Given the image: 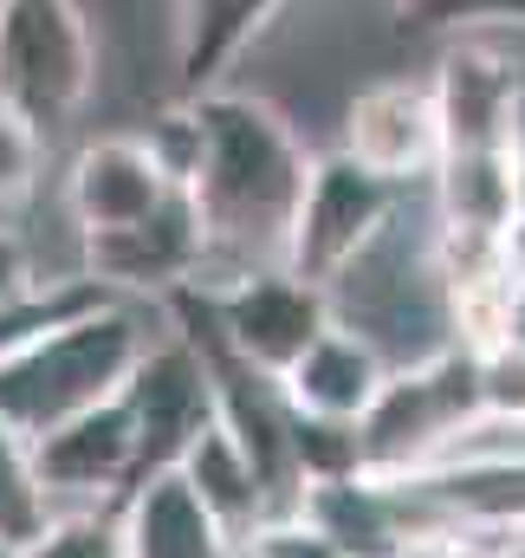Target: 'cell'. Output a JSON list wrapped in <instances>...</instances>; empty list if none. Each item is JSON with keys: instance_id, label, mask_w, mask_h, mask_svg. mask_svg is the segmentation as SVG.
<instances>
[{"instance_id": "6da1fadb", "label": "cell", "mask_w": 525, "mask_h": 558, "mask_svg": "<svg viewBox=\"0 0 525 558\" xmlns=\"http://www.w3.org/2000/svg\"><path fill=\"white\" fill-rule=\"evenodd\" d=\"M188 131L195 143H188L182 195L202 221V247H221V254L279 247L312 162L292 124L260 98L202 92L188 111Z\"/></svg>"}, {"instance_id": "7a4b0ae2", "label": "cell", "mask_w": 525, "mask_h": 558, "mask_svg": "<svg viewBox=\"0 0 525 558\" xmlns=\"http://www.w3.org/2000/svg\"><path fill=\"white\" fill-rule=\"evenodd\" d=\"M136 357H143V331L131 312L118 305L72 312L0 357V422L20 441H39L59 422L111 403L131 384Z\"/></svg>"}, {"instance_id": "3957f363", "label": "cell", "mask_w": 525, "mask_h": 558, "mask_svg": "<svg viewBox=\"0 0 525 558\" xmlns=\"http://www.w3.org/2000/svg\"><path fill=\"white\" fill-rule=\"evenodd\" d=\"M98 85V46L78 0H0V111L59 131Z\"/></svg>"}, {"instance_id": "277c9868", "label": "cell", "mask_w": 525, "mask_h": 558, "mask_svg": "<svg viewBox=\"0 0 525 558\" xmlns=\"http://www.w3.org/2000/svg\"><path fill=\"white\" fill-rule=\"evenodd\" d=\"M480 416V384H474V351L435 357L408 377H383L377 403L364 410L357 435V474L390 481L402 468H422L435 448L461 435V422Z\"/></svg>"}, {"instance_id": "5b68a950", "label": "cell", "mask_w": 525, "mask_h": 558, "mask_svg": "<svg viewBox=\"0 0 525 558\" xmlns=\"http://www.w3.org/2000/svg\"><path fill=\"white\" fill-rule=\"evenodd\" d=\"M383 221H390V182H377L351 156H318V162H305V189L292 202L279 260L292 279L325 286L377 241Z\"/></svg>"}, {"instance_id": "8992f818", "label": "cell", "mask_w": 525, "mask_h": 558, "mask_svg": "<svg viewBox=\"0 0 525 558\" xmlns=\"http://www.w3.org/2000/svg\"><path fill=\"white\" fill-rule=\"evenodd\" d=\"M215 331L221 344L260 371V377H285L325 331H331V312H325V286H305L292 274H260V279H241L221 292L215 305Z\"/></svg>"}, {"instance_id": "52a82bcc", "label": "cell", "mask_w": 525, "mask_h": 558, "mask_svg": "<svg viewBox=\"0 0 525 558\" xmlns=\"http://www.w3.org/2000/svg\"><path fill=\"white\" fill-rule=\"evenodd\" d=\"M124 403H131V422H136V481H149V474L175 468L188 435L215 416V371L188 344L143 351L131 384H124Z\"/></svg>"}, {"instance_id": "ba28073f", "label": "cell", "mask_w": 525, "mask_h": 558, "mask_svg": "<svg viewBox=\"0 0 525 558\" xmlns=\"http://www.w3.org/2000/svg\"><path fill=\"white\" fill-rule=\"evenodd\" d=\"M344 156L357 169H370L377 182H402V175H422L435 169L441 156V111H435V92L415 85V78H383L370 85L351 118H344Z\"/></svg>"}, {"instance_id": "9c48e42d", "label": "cell", "mask_w": 525, "mask_h": 558, "mask_svg": "<svg viewBox=\"0 0 525 558\" xmlns=\"http://www.w3.org/2000/svg\"><path fill=\"white\" fill-rule=\"evenodd\" d=\"M85 254H91V274L98 286H175V279H202V221L188 208V195L175 189L162 208H149L131 228H105V234H85Z\"/></svg>"}, {"instance_id": "30bf717a", "label": "cell", "mask_w": 525, "mask_h": 558, "mask_svg": "<svg viewBox=\"0 0 525 558\" xmlns=\"http://www.w3.org/2000/svg\"><path fill=\"white\" fill-rule=\"evenodd\" d=\"M182 182L162 169V156L136 137H98L91 149H78L72 175H65V202L78 215L85 234L105 228H131L149 208H162Z\"/></svg>"}, {"instance_id": "8fae6325", "label": "cell", "mask_w": 525, "mask_h": 558, "mask_svg": "<svg viewBox=\"0 0 525 558\" xmlns=\"http://www.w3.org/2000/svg\"><path fill=\"white\" fill-rule=\"evenodd\" d=\"M26 448H33V474L46 494H105V487L136 481V422L124 390L85 416L59 422L52 435H39Z\"/></svg>"}, {"instance_id": "7c38bea8", "label": "cell", "mask_w": 525, "mask_h": 558, "mask_svg": "<svg viewBox=\"0 0 525 558\" xmlns=\"http://www.w3.org/2000/svg\"><path fill=\"white\" fill-rule=\"evenodd\" d=\"M428 92H435V111H441V149L520 143V72L500 52H487V46L448 52L441 78Z\"/></svg>"}, {"instance_id": "4fadbf2b", "label": "cell", "mask_w": 525, "mask_h": 558, "mask_svg": "<svg viewBox=\"0 0 525 558\" xmlns=\"http://www.w3.org/2000/svg\"><path fill=\"white\" fill-rule=\"evenodd\" d=\"M377 390H383L377 351H370L364 338L338 331V325L279 377V397L292 403V416L298 422H331V428H357L364 410L377 403Z\"/></svg>"}, {"instance_id": "5bb4252c", "label": "cell", "mask_w": 525, "mask_h": 558, "mask_svg": "<svg viewBox=\"0 0 525 558\" xmlns=\"http://www.w3.org/2000/svg\"><path fill=\"white\" fill-rule=\"evenodd\" d=\"M118 539H124V558H228V533L175 468L136 481L131 520Z\"/></svg>"}, {"instance_id": "9a60e30c", "label": "cell", "mask_w": 525, "mask_h": 558, "mask_svg": "<svg viewBox=\"0 0 525 558\" xmlns=\"http://www.w3.org/2000/svg\"><path fill=\"white\" fill-rule=\"evenodd\" d=\"M175 474L195 487V500L215 513V526H221L228 539H241V533L260 520L266 481H260V468L247 461V448L234 441V428H228L221 416H208L195 435H188V448L175 454Z\"/></svg>"}, {"instance_id": "2e32d148", "label": "cell", "mask_w": 525, "mask_h": 558, "mask_svg": "<svg viewBox=\"0 0 525 558\" xmlns=\"http://www.w3.org/2000/svg\"><path fill=\"white\" fill-rule=\"evenodd\" d=\"M279 0H182V85L208 92L221 65L272 20Z\"/></svg>"}, {"instance_id": "e0dca14e", "label": "cell", "mask_w": 525, "mask_h": 558, "mask_svg": "<svg viewBox=\"0 0 525 558\" xmlns=\"http://www.w3.org/2000/svg\"><path fill=\"white\" fill-rule=\"evenodd\" d=\"M46 526H52V513H46L39 474H33V448L0 422V553H26Z\"/></svg>"}, {"instance_id": "ac0fdd59", "label": "cell", "mask_w": 525, "mask_h": 558, "mask_svg": "<svg viewBox=\"0 0 525 558\" xmlns=\"http://www.w3.org/2000/svg\"><path fill=\"white\" fill-rule=\"evenodd\" d=\"M474 384H480V416L525 422V351L520 344H493L474 357Z\"/></svg>"}, {"instance_id": "d6986e66", "label": "cell", "mask_w": 525, "mask_h": 558, "mask_svg": "<svg viewBox=\"0 0 525 558\" xmlns=\"http://www.w3.org/2000/svg\"><path fill=\"white\" fill-rule=\"evenodd\" d=\"M39 131L33 124H20L13 111H0V208H13V202H26L33 195V182H39Z\"/></svg>"}, {"instance_id": "ffe728a7", "label": "cell", "mask_w": 525, "mask_h": 558, "mask_svg": "<svg viewBox=\"0 0 525 558\" xmlns=\"http://www.w3.org/2000/svg\"><path fill=\"white\" fill-rule=\"evenodd\" d=\"M228 558H338V546L318 526L285 520V526H247L241 533V553H228Z\"/></svg>"}, {"instance_id": "44dd1931", "label": "cell", "mask_w": 525, "mask_h": 558, "mask_svg": "<svg viewBox=\"0 0 525 558\" xmlns=\"http://www.w3.org/2000/svg\"><path fill=\"white\" fill-rule=\"evenodd\" d=\"M13 558H124V539L111 526H98V520H72V526H46Z\"/></svg>"}, {"instance_id": "7402d4cb", "label": "cell", "mask_w": 525, "mask_h": 558, "mask_svg": "<svg viewBox=\"0 0 525 558\" xmlns=\"http://www.w3.org/2000/svg\"><path fill=\"white\" fill-rule=\"evenodd\" d=\"M422 26H441V20H474V13H525V0H402Z\"/></svg>"}, {"instance_id": "603a6c76", "label": "cell", "mask_w": 525, "mask_h": 558, "mask_svg": "<svg viewBox=\"0 0 525 558\" xmlns=\"http://www.w3.org/2000/svg\"><path fill=\"white\" fill-rule=\"evenodd\" d=\"M26 299V247L13 234H0V312Z\"/></svg>"}, {"instance_id": "cb8c5ba5", "label": "cell", "mask_w": 525, "mask_h": 558, "mask_svg": "<svg viewBox=\"0 0 525 558\" xmlns=\"http://www.w3.org/2000/svg\"><path fill=\"white\" fill-rule=\"evenodd\" d=\"M500 344H520L525 351V279H513V292H506V338Z\"/></svg>"}, {"instance_id": "d4e9b609", "label": "cell", "mask_w": 525, "mask_h": 558, "mask_svg": "<svg viewBox=\"0 0 525 558\" xmlns=\"http://www.w3.org/2000/svg\"><path fill=\"white\" fill-rule=\"evenodd\" d=\"M0 558H13V553H0Z\"/></svg>"}]
</instances>
